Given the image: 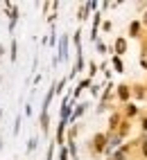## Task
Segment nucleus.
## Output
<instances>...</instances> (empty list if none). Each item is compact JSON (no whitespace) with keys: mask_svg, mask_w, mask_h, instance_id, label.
Returning a JSON list of instances; mask_svg holds the SVG:
<instances>
[{"mask_svg":"<svg viewBox=\"0 0 147 160\" xmlns=\"http://www.w3.org/2000/svg\"><path fill=\"white\" fill-rule=\"evenodd\" d=\"M104 142H107V138H104V135H95V149H97V151L104 149Z\"/></svg>","mask_w":147,"mask_h":160,"instance_id":"nucleus-3","label":"nucleus"},{"mask_svg":"<svg viewBox=\"0 0 147 160\" xmlns=\"http://www.w3.org/2000/svg\"><path fill=\"white\" fill-rule=\"evenodd\" d=\"M143 151H145V158H147V140H143Z\"/></svg>","mask_w":147,"mask_h":160,"instance_id":"nucleus-7","label":"nucleus"},{"mask_svg":"<svg viewBox=\"0 0 147 160\" xmlns=\"http://www.w3.org/2000/svg\"><path fill=\"white\" fill-rule=\"evenodd\" d=\"M115 52H118V54H124V52H127V41H124V38L115 41Z\"/></svg>","mask_w":147,"mask_h":160,"instance_id":"nucleus-1","label":"nucleus"},{"mask_svg":"<svg viewBox=\"0 0 147 160\" xmlns=\"http://www.w3.org/2000/svg\"><path fill=\"white\" fill-rule=\"evenodd\" d=\"M59 158H61V160H66V158H68V153H66V149H61V153H59Z\"/></svg>","mask_w":147,"mask_h":160,"instance_id":"nucleus-6","label":"nucleus"},{"mask_svg":"<svg viewBox=\"0 0 147 160\" xmlns=\"http://www.w3.org/2000/svg\"><path fill=\"white\" fill-rule=\"evenodd\" d=\"M118 95H120V99H129V88L127 86H120L118 88Z\"/></svg>","mask_w":147,"mask_h":160,"instance_id":"nucleus-5","label":"nucleus"},{"mask_svg":"<svg viewBox=\"0 0 147 160\" xmlns=\"http://www.w3.org/2000/svg\"><path fill=\"white\" fill-rule=\"evenodd\" d=\"M138 32H140V23H138V20H134V23L129 25V34H131V36H140Z\"/></svg>","mask_w":147,"mask_h":160,"instance_id":"nucleus-2","label":"nucleus"},{"mask_svg":"<svg viewBox=\"0 0 147 160\" xmlns=\"http://www.w3.org/2000/svg\"><path fill=\"white\" fill-rule=\"evenodd\" d=\"M113 68H115V72H122V70H124L122 61H120V57H113Z\"/></svg>","mask_w":147,"mask_h":160,"instance_id":"nucleus-4","label":"nucleus"},{"mask_svg":"<svg viewBox=\"0 0 147 160\" xmlns=\"http://www.w3.org/2000/svg\"><path fill=\"white\" fill-rule=\"evenodd\" d=\"M143 66H145V68H147V59H143Z\"/></svg>","mask_w":147,"mask_h":160,"instance_id":"nucleus-8","label":"nucleus"}]
</instances>
